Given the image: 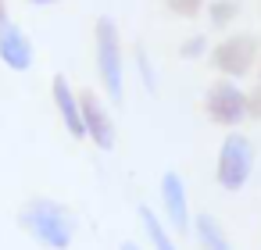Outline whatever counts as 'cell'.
Listing matches in <instances>:
<instances>
[{
	"label": "cell",
	"mask_w": 261,
	"mask_h": 250,
	"mask_svg": "<svg viewBox=\"0 0 261 250\" xmlns=\"http://www.w3.org/2000/svg\"><path fill=\"white\" fill-rule=\"evenodd\" d=\"M247 118H261V82L247 93Z\"/></svg>",
	"instance_id": "16"
},
{
	"label": "cell",
	"mask_w": 261,
	"mask_h": 250,
	"mask_svg": "<svg viewBox=\"0 0 261 250\" xmlns=\"http://www.w3.org/2000/svg\"><path fill=\"white\" fill-rule=\"evenodd\" d=\"M261 58V43L254 33H232L211 47V68L222 79H243Z\"/></svg>",
	"instance_id": "3"
},
{
	"label": "cell",
	"mask_w": 261,
	"mask_h": 250,
	"mask_svg": "<svg viewBox=\"0 0 261 250\" xmlns=\"http://www.w3.org/2000/svg\"><path fill=\"white\" fill-rule=\"evenodd\" d=\"M193 232H197V243H200L204 250H232L229 239H225V232H222V225H218L211 214H197Z\"/></svg>",
	"instance_id": "10"
},
{
	"label": "cell",
	"mask_w": 261,
	"mask_h": 250,
	"mask_svg": "<svg viewBox=\"0 0 261 250\" xmlns=\"http://www.w3.org/2000/svg\"><path fill=\"white\" fill-rule=\"evenodd\" d=\"M118 250H143V246H136V243H133V239H129V243H122V246H118Z\"/></svg>",
	"instance_id": "19"
},
{
	"label": "cell",
	"mask_w": 261,
	"mask_h": 250,
	"mask_svg": "<svg viewBox=\"0 0 261 250\" xmlns=\"http://www.w3.org/2000/svg\"><path fill=\"white\" fill-rule=\"evenodd\" d=\"M33 8H50V4H61V0H29Z\"/></svg>",
	"instance_id": "18"
},
{
	"label": "cell",
	"mask_w": 261,
	"mask_h": 250,
	"mask_svg": "<svg viewBox=\"0 0 261 250\" xmlns=\"http://www.w3.org/2000/svg\"><path fill=\"white\" fill-rule=\"evenodd\" d=\"M140 221H143V232H147V239H150L154 250H179L175 239L168 236V229L161 225V218H158L150 207H140Z\"/></svg>",
	"instance_id": "11"
},
{
	"label": "cell",
	"mask_w": 261,
	"mask_h": 250,
	"mask_svg": "<svg viewBox=\"0 0 261 250\" xmlns=\"http://www.w3.org/2000/svg\"><path fill=\"white\" fill-rule=\"evenodd\" d=\"M93 47H97V75L111 104H122L125 93V68H122V33L111 15H100L93 25Z\"/></svg>",
	"instance_id": "2"
},
{
	"label": "cell",
	"mask_w": 261,
	"mask_h": 250,
	"mask_svg": "<svg viewBox=\"0 0 261 250\" xmlns=\"http://www.w3.org/2000/svg\"><path fill=\"white\" fill-rule=\"evenodd\" d=\"M250 172H254V147H250V140H247L243 132H229V136L222 140L218 161H215V179H218V186L229 189V193H236V189L247 186Z\"/></svg>",
	"instance_id": "4"
},
{
	"label": "cell",
	"mask_w": 261,
	"mask_h": 250,
	"mask_svg": "<svg viewBox=\"0 0 261 250\" xmlns=\"http://www.w3.org/2000/svg\"><path fill=\"white\" fill-rule=\"evenodd\" d=\"M79 104H83V122H86V140L97 147V150H111L115 147V122L108 118L100 97L93 90H83L79 93Z\"/></svg>",
	"instance_id": "7"
},
{
	"label": "cell",
	"mask_w": 261,
	"mask_h": 250,
	"mask_svg": "<svg viewBox=\"0 0 261 250\" xmlns=\"http://www.w3.org/2000/svg\"><path fill=\"white\" fill-rule=\"evenodd\" d=\"M204 115L215 122V125H240L247 118V93L236 86V79H218L207 86L204 93Z\"/></svg>",
	"instance_id": "5"
},
{
	"label": "cell",
	"mask_w": 261,
	"mask_h": 250,
	"mask_svg": "<svg viewBox=\"0 0 261 250\" xmlns=\"http://www.w3.org/2000/svg\"><path fill=\"white\" fill-rule=\"evenodd\" d=\"M204 50H207V36H190V40L179 47V58H186V61H190V58H200Z\"/></svg>",
	"instance_id": "15"
},
{
	"label": "cell",
	"mask_w": 261,
	"mask_h": 250,
	"mask_svg": "<svg viewBox=\"0 0 261 250\" xmlns=\"http://www.w3.org/2000/svg\"><path fill=\"white\" fill-rule=\"evenodd\" d=\"M50 100L58 107V118L65 125V132L72 140H86V122H83V104H79V93L72 90V82L65 75H54L50 82Z\"/></svg>",
	"instance_id": "6"
},
{
	"label": "cell",
	"mask_w": 261,
	"mask_h": 250,
	"mask_svg": "<svg viewBox=\"0 0 261 250\" xmlns=\"http://www.w3.org/2000/svg\"><path fill=\"white\" fill-rule=\"evenodd\" d=\"M257 75H261V68H257Z\"/></svg>",
	"instance_id": "20"
},
{
	"label": "cell",
	"mask_w": 261,
	"mask_h": 250,
	"mask_svg": "<svg viewBox=\"0 0 261 250\" xmlns=\"http://www.w3.org/2000/svg\"><path fill=\"white\" fill-rule=\"evenodd\" d=\"M204 4H207V0H165V8H168L172 15H179V18H193V15H200Z\"/></svg>",
	"instance_id": "13"
},
{
	"label": "cell",
	"mask_w": 261,
	"mask_h": 250,
	"mask_svg": "<svg viewBox=\"0 0 261 250\" xmlns=\"http://www.w3.org/2000/svg\"><path fill=\"white\" fill-rule=\"evenodd\" d=\"M22 229L47 250H68L72 239H75V218L68 214V207H61L58 200H47V197H36L22 207L18 214Z\"/></svg>",
	"instance_id": "1"
},
{
	"label": "cell",
	"mask_w": 261,
	"mask_h": 250,
	"mask_svg": "<svg viewBox=\"0 0 261 250\" xmlns=\"http://www.w3.org/2000/svg\"><path fill=\"white\" fill-rule=\"evenodd\" d=\"M8 25V0H0V29Z\"/></svg>",
	"instance_id": "17"
},
{
	"label": "cell",
	"mask_w": 261,
	"mask_h": 250,
	"mask_svg": "<svg viewBox=\"0 0 261 250\" xmlns=\"http://www.w3.org/2000/svg\"><path fill=\"white\" fill-rule=\"evenodd\" d=\"M136 65H140V75H143V86L154 93L158 90V75H154V65H150V58H147V50H136Z\"/></svg>",
	"instance_id": "14"
},
{
	"label": "cell",
	"mask_w": 261,
	"mask_h": 250,
	"mask_svg": "<svg viewBox=\"0 0 261 250\" xmlns=\"http://www.w3.org/2000/svg\"><path fill=\"white\" fill-rule=\"evenodd\" d=\"M0 61H4L11 72H29L33 61H36L33 40H29L18 25H11V22L0 29Z\"/></svg>",
	"instance_id": "9"
},
{
	"label": "cell",
	"mask_w": 261,
	"mask_h": 250,
	"mask_svg": "<svg viewBox=\"0 0 261 250\" xmlns=\"http://www.w3.org/2000/svg\"><path fill=\"white\" fill-rule=\"evenodd\" d=\"M161 207L175 232H190V197H186V182L179 172L161 175Z\"/></svg>",
	"instance_id": "8"
},
{
	"label": "cell",
	"mask_w": 261,
	"mask_h": 250,
	"mask_svg": "<svg viewBox=\"0 0 261 250\" xmlns=\"http://www.w3.org/2000/svg\"><path fill=\"white\" fill-rule=\"evenodd\" d=\"M236 15H240V0H211L207 4V22L215 29H225Z\"/></svg>",
	"instance_id": "12"
}]
</instances>
